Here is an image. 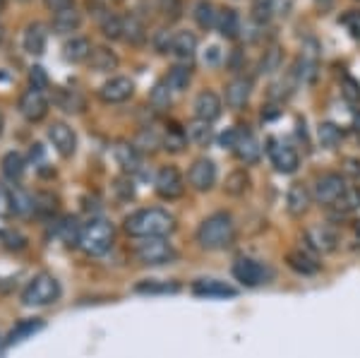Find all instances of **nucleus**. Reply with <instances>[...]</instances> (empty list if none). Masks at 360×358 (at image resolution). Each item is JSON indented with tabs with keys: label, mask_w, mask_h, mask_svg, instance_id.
Segmentation results:
<instances>
[{
	"label": "nucleus",
	"mask_w": 360,
	"mask_h": 358,
	"mask_svg": "<svg viewBox=\"0 0 360 358\" xmlns=\"http://www.w3.org/2000/svg\"><path fill=\"white\" fill-rule=\"evenodd\" d=\"M173 216L159 207L140 209L125 219V231L135 238H163L173 231Z\"/></svg>",
	"instance_id": "nucleus-1"
},
{
	"label": "nucleus",
	"mask_w": 360,
	"mask_h": 358,
	"mask_svg": "<svg viewBox=\"0 0 360 358\" xmlns=\"http://www.w3.org/2000/svg\"><path fill=\"white\" fill-rule=\"evenodd\" d=\"M236 238V224L228 214L216 211V214L207 216L197 229V243L207 251H223Z\"/></svg>",
	"instance_id": "nucleus-2"
},
{
	"label": "nucleus",
	"mask_w": 360,
	"mask_h": 358,
	"mask_svg": "<svg viewBox=\"0 0 360 358\" xmlns=\"http://www.w3.org/2000/svg\"><path fill=\"white\" fill-rule=\"evenodd\" d=\"M113 246V226L103 219H94L82 229L80 248L87 255H103Z\"/></svg>",
	"instance_id": "nucleus-3"
},
{
	"label": "nucleus",
	"mask_w": 360,
	"mask_h": 358,
	"mask_svg": "<svg viewBox=\"0 0 360 358\" xmlns=\"http://www.w3.org/2000/svg\"><path fill=\"white\" fill-rule=\"evenodd\" d=\"M60 298V284L56 276L51 274H39L27 284V289L22 291V303L24 306H51Z\"/></svg>",
	"instance_id": "nucleus-4"
},
{
	"label": "nucleus",
	"mask_w": 360,
	"mask_h": 358,
	"mask_svg": "<svg viewBox=\"0 0 360 358\" xmlns=\"http://www.w3.org/2000/svg\"><path fill=\"white\" fill-rule=\"evenodd\" d=\"M135 258L142 264H166L176 260V251L166 238H142V243L135 246Z\"/></svg>",
	"instance_id": "nucleus-5"
},
{
	"label": "nucleus",
	"mask_w": 360,
	"mask_h": 358,
	"mask_svg": "<svg viewBox=\"0 0 360 358\" xmlns=\"http://www.w3.org/2000/svg\"><path fill=\"white\" fill-rule=\"evenodd\" d=\"M346 188L348 186L346 181H343V176H339V173H324V176H320L317 181H315L313 200H317L320 204H334Z\"/></svg>",
	"instance_id": "nucleus-6"
},
{
	"label": "nucleus",
	"mask_w": 360,
	"mask_h": 358,
	"mask_svg": "<svg viewBox=\"0 0 360 358\" xmlns=\"http://www.w3.org/2000/svg\"><path fill=\"white\" fill-rule=\"evenodd\" d=\"M233 276H236V281H240L243 286H260L269 279L271 272L262 262H257V260L240 258L236 260V264H233Z\"/></svg>",
	"instance_id": "nucleus-7"
},
{
	"label": "nucleus",
	"mask_w": 360,
	"mask_h": 358,
	"mask_svg": "<svg viewBox=\"0 0 360 358\" xmlns=\"http://www.w3.org/2000/svg\"><path fill=\"white\" fill-rule=\"evenodd\" d=\"M154 186H156L159 197L163 200H178L180 195L185 193V181L176 166H163V169H159Z\"/></svg>",
	"instance_id": "nucleus-8"
},
{
	"label": "nucleus",
	"mask_w": 360,
	"mask_h": 358,
	"mask_svg": "<svg viewBox=\"0 0 360 358\" xmlns=\"http://www.w3.org/2000/svg\"><path fill=\"white\" fill-rule=\"evenodd\" d=\"M20 113L27 118V121H31V123H36V121H41L43 116L48 113V99H46V94H43L41 89H27L24 94L20 96Z\"/></svg>",
	"instance_id": "nucleus-9"
},
{
	"label": "nucleus",
	"mask_w": 360,
	"mask_h": 358,
	"mask_svg": "<svg viewBox=\"0 0 360 358\" xmlns=\"http://www.w3.org/2000/svg\"><path fill=\"white\" fill-rule=\"evenodd\" d=\"M269 156H271V164L276 166L279 173H293L300 164V156L298 151L286 142H279V140H269Z\"/></svg>",
	"instance_id": "nucleus-10"
},
{
	"label": "nucleus",
	"mask_w": 360,
	"mask_h": 358,
	"mask_svg": "<svg viewBox=\"0 0 360 358\" xmlns=\"http://www.w3.org/2000/svg\"><path fill=\"white\" fill-rule=\"evenodd\" d=\"M133 94H135V82L130 77H111L99 89L101 101H106V104H123Z\"/></svg>",
	"instance_id": "nucleus-11"
},
{
	"label": "nucleus",
	"mask_w": 360,
	"mask_h": 358,
	"mask_svg": "<svg viewBox=\"0 0 360 358\" xmlns=\"http://www.w3.org/2000/svg\"><path fill=\"white\" fill-rule=\"evenodd\" d=\"M188 181H190V186L195 190H200V193L211 190L216 183V164L211 159H197L188 173Z\"/></svg>",
	"instance_id": "nucleus-12"
},
{
	"label": "nucleus",
	"mask_w": 360,
	"mask_h": 358,
	"mask_svg": "<svg viewBox=\"0 0 360 358\" xmlns=\"http://www.w3.org/2000/svg\"><path fill=\"white\" fill-rule=\"evenodd\" d=\"M305 238H308L310 246L320 253H334L336 248H339V236H336V231L327 224L310 226V229L305 231Z\"/></svg>",
	"instance_id": "nucleus-13"
},
{
	"label": "nucleus",
	"mask_w": 360,
	"mask_h": 358,
	"mask_svg": "<svg viewBox=\"0 0 360 358\" xmlns=\"http://www.w3.org/2000/svg\"><path fill=\"white\" fill-rule=\"evenodd\" d=\"M48 140L53 142V147L60 156H73L75 149H77V137H75L73 128L65 126V123H53L51 128H48Z\"/></svg>",
	"instance_id": "nucleus-14"
},
{
	"label": "nucleus",
	"mask_w": 360,
	"mask_h": 358,
	"mask_svg": "<svg viewBox=\"0 0 360 358\" xmlns=\"http://www.w3.org/2000/svg\"><path fill=\"white\" fill-rule=\"evenodd\" d=\"M233 151H236V156L243 161V164H257L262 147H260L257 137H255L250 130H238V140H236Z\"/></svg>",
	"instance_id": "nucleus-15"
},
{
	"label": "nucleus",
	"mask_w": 360,
	"mask_h": 358,
	"mask_svg": "<svg viewBox=\"0 0 360 358\" xmlns=\"http://www.w3.org/2000/svg\"><path fill=\"white\" fill-rule=\"evenodd\" d=\"M221 99L214 91H200L197 99H195V116H197V121L214 123L221 116Z\"/></svg>",
	"instance_id": "nucleus-16"
},
{
	"label": "nucleus",
	"mask_w": 360,
	"mask_h": 358,
	"mask_svg": "<svg viewBox=\"0 0 360 358\" xmlns=\"http://www.w3.org/2000/svg\"><path fill=\"white\" fill-rule=\"evenodd\" d=\"M310 202H313V193L308 190V186L303 183H293L286 193V209L291 216H303L305 211L310 209Z\"/></svg>",
	"instance_id": "nucleus-17"
},
{
	"label": "nucleus",
	"mask_w": 360,
	"mask_h": 358,
	"mask_svg": "<svg viewBox=\"0 0 360 358\" xmlns=\"http://www.w3.org/2000/svg\"><path fill=\"white\" fill-rule=\"evenodd\" d=\"M193 294L200 298H231L236 296V289L219 279H200L193 284Z\"/></svg>",
	"instance_id": "nucleus-18"
},
{
	"label": "nucleus",
	"mask_w": 360,
	"mask_h": 358,
	"mask_svg": "<svg viewBox=\"0 0 360 358\" xmlns=\"http://www.w3.org/2000/svg\"><path fill=\"white\" fill-rule=\"evenodd\" d=\"M48 43V31L41 22H31L24 29V51L31 53V56H41L46 51Z\"/></svg>",
	"instance_id": "nucleus-19"
},
{
	"label": "nucleus",
	"mask_w": 360,
	"mask_h": 358,
	"mask_svg": "<svg viewBox=\"0 0 360 358\" xmlns=\"http://www.w3.org/2000/svg\"><path fill=\"white\" fill-rule=\"evenodd\" d=\"M253 94V82L248 77H236L226 87V104L231 108H243Z\"/></svg>",
	"instance_id": "nucleus-20"
},
{
	"label": "nucleus",
	"mask_w": 360,
	"mask_h": 358,
	"mask_svg": "<svg viewBox=\"0 0 360 358\" xmlns=\"http://www.w3.org/2000/svg\"><path fill=\"white\" fill-rule=\"evenodd\" d=\"M171 53L180 61H190L197 53V36L193 31H178L171 41Z\"/></svg>",
	"instance_id": "nucleus-21"
},
{
	"label": "nucleus",
	"mask_w": 360,
	"mask_h": 358,
	"mask_svg": "<svg viewBox=\"0 0 360 358\" xmlns=\"http://www.w3.org/2000/svg\"><path fill=\"white\" fill-rule=\"evenodd\" d=\"M286 264L300 276H313L320 272V262H315V258H310L303 251H291L286 255Z\"/></svg>",
	"instance_id": "nucleus-22"
},
{
	"label": "nucleus",
	"mask_w": 360,
	"mask_h": 358,
	"mask_svg": "<svg viewBox=\"0 0 360 358\" xmlns=\"http://www.w3.org/2000/svg\"><path fill=\"white\" fill-rule=\"evenodd\" d=\"M89 65H91V70H96V73H111V70L118 68V56L111 51V48L96 46V48H91Z\"/></svg>",
	"instance_id": "nucleus-23"
},
{
	"label": "nucleus",
	"mask_w": 360,
	"mask_h": 358,
	"mask_svg": "<svg viewBox=\"0 0 360 358\" xmlns=\"http://www.w3.org/2000/svg\"><path fill=\"white\" fill-rule=\"evenodd\" d=\"M253 186V178H250V173L245 169H236L228 173L226 183H223V190H226L231 197H240V195H245Z\"/></svg>",
	"instance_id": "nucleus-24"
},
{
	"label": "nucleus",
	"mask_w": 360,
	"mask_h": 358,
	"mask_svg": "<svg viewBox=\"0 0 360 358\" xmlns=\"http://www.w3.org/2000/svg\"><path fill=\"white\" fill-rule=\"evenodd\" d=\"M80 24H82V15L75 8L56 13V17H53V31H56V34H70V31H77Z\"/></svg>",
	"instance_id": "nucleus-25"
},
{
	"label": "nucleus",
	"mask_w": 360,
	"mask_h": 358,
	"mask_svg": "<svg viewBox=\"0 0 360 358\" xmlns=\"http://www.w3.org/2000/svg\"><path fill=\"white\" fill-rule=\"evenodd\" d=\"M63 56H65V61H73V63L89 61V56H91V43H89V39H82V36H77V39L68 41L63 46Z\"/></svg>",
	"instance_id": "nucleus-26"
},
{
	"label": "nucleus",
	"mask_w": 360,
	"mask_h": 358,
	"mask_svg": "<svg viewBox=\"0 0 360 358\" xmlns=\"http://www.w3.org/2000/svg\"><path fill=\"white\" fill-rule=\"evenodd\" d=\"M24 156L20 154V151H8V154L3 156V176L8 178V181H20L22 176H24Z\"/></svg>",
	"instance_id": "nucleus-27"
},
{
	"label": "nucleus",
	"mask_w": 360,
	"mask_h": 358,
	"mask_svg": "<svg viewBox=\"0 0 360 358\" xmlns=\"http://www.w3.org/2000/svg\"><path fill=\"white\" fill-rule=\"evenodd\" d=\"M216 27H219L221 36H226V39H236L238 31H240V17L236 10L226 8L219 13V20H216Z\"/></svg>",
	"instance_id": "nucleus-28"
},
{
	"label": "nucleus",
	"mask_w": 360,
	"mask_h": 358,
	"mask_svg": "<svg viewBox=\"0 0 360 358\" xmlns=\"http://www.w3.org/2000/svg\"><path fill=\"white\" fill-rule=\"evenodd\" d=\"M116 159L120 164L123 171H137L142 159H140V151L135 144H118L116 147Z\"/></svg>",
	"instance_id": "nucleus-29"
},
{
	"label": "nucleus",
	"mask_w": 360,
	"mask_h": 358,
	"mask_svg": "<svg viewBox=\"0 0 360 358\" xmlns=\"http://www.w3.org/2000/svg\"><path fill=\"white\" fill-rule=\"evenodd\" d=\"M195 20H197V24L202 27V29H211V27H216L219 13H216L214 3H209V0H200V3L195 5Z\"/></svg>",
	"instance_id": "nucleus-30"
},
{
	"label": "nucleus",
	"mask_w": 360,
	"mask_h": 358,
	"mask_svg": "<svg viewBox=\"0 0 360 358\" xmlns=\"http://www.w3.org/2000/svg\"><path fill=\"white\" fill-rule=\"evenodd\" d=\"M144 36H147V31H144V24L135 17V15H128V17H123V39H128L130 43H142L144 41Z\"/></svg>",
	"instance_id": "nucleus-31"
},
{
	"label": "nucleus",
	"mask_w": 360,
	"mask_h": 358,
	"mask_svg": "<svg viewBox=\"0 0 360 358\" xmlns=\"http://www.w3.org/2000/svg\"><path fill=\"white\" fill-rule=\"evenodd\" d=\"M341 137H343V133L336 123H322L317 128V140L322 147H327V149H334L336 144L341 142Z\"/></svg>",
	"instance_id": "nucleus-32"
},
{
	"label": "nucleus",
	"mask_w": 360,
	"mask_h": 358,
	"mask_svg": "<svg viewBox=\"0 0 360 358\" xmlns=\"http://www.w3.org/2000/svg\"><path fill=\"white\" fill-rule=\"evenodd\" d=\"M293 75H296L298 82H313L315 75H317V61H315V56H300V61L296 65V70H293Z\"/></svg>",
	"instance_id": "nucleus-33"
},
{
	"label": "nucleus",
	"mask_w": 360,
	"mask_h": 358,
	"mask_svg": "<svg viewBox=\"0 0 360 358\" xmlns=\"http://www.w3.org/2000/svg\"><path fill=\"white\" fill-rule=\"evenodd\" d=\"M43 327L41 320H22V322L17 325V327L13 329V332L8 334V344H17V341L27 339L29 334L39 332V329Z\"/></svg>",
	"instance_id": "nucleus-34"
},
{
	"label": "nucleus",
	"mask_w": 360,
	"mask_h": 358,
	"mask_svg": "<svg viewBox=\"0 0 360 358\" xmlns=\"http://www.w3.org/2000/svg\"><path fill=\"white\" fill-rule=\"evenodd\" d=\"M334 207L341 211V214H351V211L360 209V188H346L343 195L334 202Z\"/></svg>",
	"instance_id": "nucleus-35"
},
{
	"label": "nucleus",
	"mask_w": 360,
	"mask_h": 358,
	"mask_svg": "<svg viewBox=\"0 0 360 358\" xmlns=\"http://www.w3.org/2000/svg\"><path fill=\"white\" fill-rule=\"evenodd\" d=\"M188 137L193 140L195 144H200V147H207V144L211 142V123L195 121L193 126L188 128Z\"/></svg>",
	"instance_id": "nucleus-36"
},
{
	"label": "nucleus",
	"mask_w": 360,
	"mask_h": 358,
	"mask_svg": "<svg viewBox=\"0 0 360 358\" xmlns=\"http://www.w3.org/2000/svg\"><path fill=\"white\" fill-rule=\"evenodd\" d=\"M166 84L171 87L173 91L188 89V84H190V70L183 68V65H176V68H171V70H168Z\"/></svg>",
	"instance_id": "nucleus-37"
},
{
	"label": "nucleus",
	"mask_w": 360,
	"mask_h": 358,
	"mask_svg": "<svg viewBox=\"0 0 360 358\" xmlns=\"http://www.w3.org/2000/svg\"><path fill=\"white\" fill-rule=\"evenodd\" d=\"M149 101L154 108H168V104H171V87H168L166 82H156L154 89H151L149 94Z\"/></svg>",
	"instance_id": "nucleus-38"
},
{
	"label": "nucleus",
	"mask_w": 360,
	"mask_h": 358,
	"mask_svg": "<svg viewBox=\"0 0 360 358\" xmlns=\"http://www.w3.org/2000/svg\"><path fill=\"white\" fill-rule=\"evenodd\" d=\"M13 209L17 211V214H29V211L36 209V200L31 197L29 193H24V190H15L13 193Z\"/></svg>",
	"instance_id": "nucleus-39"
},
{
	"label": "nucleus",
	"mask_w": 360,
	"mask_h": 358,
	"mask_svg": "<svg viewBox=\"0 0 360 358\" xmlns=\"http://www.w3.org/2000/svg\"><path fill=\"white\" fill-rule=\"evenodd\" d=\"M279 65H281V48L271 46L269 51H264V56H262L260 73L269 75V73H274V70H279Z\"/></svg>",
	"instance_id": "nucleus-40"
},
{
	"label": "nucleus",
	"mask_w": 360,
	"mask_h": 358,
	"mask_svg": "<svg viewBox=\"0 0 360 358\" xmlns=\"http://www.w3.org/2000/svg\"><path fill=\"white\" fill-rule=\"evenodd\" d=\"M274 15V0H255L253 3V17L257 24H267Z\"/></svg>",
	"instance_id": "nucleus-41"
},
{
	"label": "nucleus",
	"mask_w": 360,
	"mask_h": 358,
	"mask_svg": "<svg viewBox=\"0 0 360 358\" xmlns=\"http://www.w3.org/2000/svg\"><path fill=\"white\" fill-rule=\"evenodd\" d=\"M101 29H103V34H106L108 39H120V36H123V17L108 13L101 22Z\"/></svg>",
	"instance_id": "nucleus-42"
},
{
	"label": "nucleus",
	"mask_w": 360,
	"mask_h": 358,
	"mask_svg": "<svg viewBox=\"0 0 360 358\" xmlns=\"http://www.w3.org/2000/svg\"><path fill=\"white\" fill-rule=\"evenodd\" d=\"M137 294H168V291H178L176 284H159V281H142L135 286Z\"/></svg>",
	"instance_id": "nucleus-43"
},
{
	"label": "nucleus",
	"mask_w": 360,
	"mask_h": 358,
	"mask_svg": "<svg viewBox=\"0 0 360 358\" xmlns=\"http://www.w3.org/2000/svg\"><path fill=\"white\" fill-rule=\"evenodd\" d=\"M341 22H343V27L351 31L353 39H360V13H358V10H351V13H346Z\"/></svg>",
	"instance_id": "nucleus-44"
},
{
	"label": "nucleus",
	"mask_w": 360,
	"mask_h": 358,
	"mask_svg": "<svg viewBox=\"0 0 360 358\" xmlns=\"http://www.w3.org/2000/svg\"><path fill=\"white\" fill-rule=\"evenodd\" d=\"M163 144H166V149H171V151H180L185 147V135L180 133V130H168Z\"/></svg>",
	"instance_id": "nucleus-45"
},
{
	"label": "nucleus",
	"mask_w": 360,
	"mask_h": 358,
	"mask_svg": "<svg viewBox=\"0 0 360 358\" xmlns=\"http://www.w3.org/2000/svg\"><path fill=\"white\" fill-rule=\"evenodd\" d=\"M29 80H31V87H34V89H46L48 87V75L43 73V68L41 65H34V68L29 70Z\"/></svg>",
	"instance_id": "nucleus-46"
},
{
	"label": "nucleus",
	"mask_w": 360,
	"mask_h": 358,
	"mask_svg": "<svg viewBox=\"0 0 360 358\" xmlns=\"http://www.w3.org/2000/svg\"><path fill=\"white\" fill-rule=\"evenodd\" d=\"M159 8L168 20H178L183 5H180V0H159Z\"/></svg>",
	"instance_id": "nucleus-47"
},
{
	"label": "nucleus",
	"mask_w": 360,
	"mask_h": 358,
	"mask_svg": "<svg viewBox=\"0 0 360 358\" xmlns=\"http://www.w3.org/2000/svg\"><path fill=\"white\" fill-rule=\"evenodd\" d=\"M13 214V193L0 183V216Z\"/></svg>",
	"instance_id": "nucleus-48"
},
{
	"label": "nucleus",
	"mask_w": 360,
	"mask_h": 358,
	"mask_svg": "<svg viewBox=\"0 0 360 358\" xmlns=\"http://www.w3.org/2000/svg\"><path fill=\"white\" fill-rule=\"evenodd\" d=\"M221 58H223L221 48L219 46H209L204 51V56H202V61H204V65H209V68H216V65L221 63Z\"/></svg>",
	"instance_id": "nucleus-49"
},
{
	"label": "nucleus",
	"mask_w": 360,
	"mask_h": 358,
	"mask_svg": "<svg viewBox=\"0 0 360 358\" xmlns=\"http://www.w3.org/2000/svg\"><path fill=\"white\" fill-rule=\"evenodd\" d=\"M113 188H116V193H118L123 200H130V197H133V195H135L133 181H128V178H118L116 186H113Z\"/></svg>",
	"instance_id": "nucleus-50"
},
{
	"label": "nucleus",
	"mask_w": 360,
	"mask_h": 358,
	"mask_svg": "<svg viewBox=\"0 0 360 358\" xmlns=\"http://www.w3.org/2000/svg\"><path fill=\"white\" fill-rule=\"evenodd\" d=\"M343 94H346L348 101H358L360 99V87L353 82V80H343Z\"/></svg>",
	"instance_id": "nucleus-51"
},
{
	"label": "nucleus",
	"mask_w": 360,
	"mask_h": 358,
	"mask_svg": "<svg viewBox=\"0 0 360 358\" xmlns=\"http://www.w3.org/2000/svg\"><path fill=\"white\" fill-rule=\"evenodd\" d=\"M46 8L53 13H63L68 8H75V0H46Z\"/></svg>",
	"instance_id": "nucleus-52"
},
{
	"label": "nucleus",
	"mask_w": 360,
	"mask_h": 358,
	"mask_svg": "<svg viewBox=\"0 0 360 358\" xmlns=\"http://www.w3.org/2000/svg\"><path fill=\"white\" fill-rule=\"evenodd\" d=\"M236 140H238V130H228V133H223L221 135V147L223 149H233L236 147Z\"/></svg>",
	"instance_id": "nucleus-53"
},
{
	"label": "nucleus",
	"mask_w": 360,
	"mask_h": 358,
	"mask_svg": "<svg viewBox=\"0 0 360 358\" xmlns=\"http://www.w3.org/2000/svg\"><path fill=\"white\" fill-rule=\"evenodd\" d=\"M3 238L8 241V248H24V238L20 236V233H3Z\"/></svg>",
	"instance_id": "nucleus-54"
},
{
	"label": "nucleus",
	"mask_w": 360,
	"mask_h": 358,
	"mask_svg": "<svg viewBox=\"0 0 360 358\" xmlns=\"http://www.w3.org/2000/svg\"><path fill=\"white\" fill-rule=\"evenodd\" d=\"M171 41H173V39H168L166 31H161V34L156 36V48H159L161 53H168V48H171Z\"/></svg>",
	"instance_id": "nucleus-55"
},
{
	"label": "nucleus",
	"mask_w": 360,
	"mask_h": 358,
	"mask_svg": "<svg viewBox=\"0 0 360 358\" xmlns=\"http://www.w3.org/2000/svg\"><path fill=\"white\" fill-rule=\"evenodd\" d=\"M353 128H356V133L360 135V116L356 118V123H353Z\"/></svg>",
	"instance_id": "nucleus-56"
},
{
	"label": "nucleus",
	"mask_w": 360,
	"mask_h": 358,
	"mask_svg": "<svg viewBox=\"0 0 360 358\" xmlns=\"http://www.w3.org/2000/svg\"><path fill=\"white\" fill-rule=\"evenodd\" d=\"M5 3H8V0H0V13L5 10Z\"/></svg>",
	"instance_id": "nucleus-57"
},
{
	"label": "nucleus",
	"mask_w": 360,
	"mask_h": 358,
	"mask_svg": "<svg viewBox=\"0 0 360 358\" xmlns=\"http://www.w3.org/2000/svg\"><path fill=\"white\" fill-rule=\"evenodd\" d=\"M3 34H5V29H3V24H0V41H3Z\"/></svg>",
	"instance_id": "nucleus-58"
},
{
	"label": "nucleus",
	"mask_w": 360,
	"mask_h": 358,
	"mask_svg": "<svg viewBox=\"0 0 360 358\" xmlns=\"http://www.w3.org/2000/svg\"><path fill=\"white\" fill-rule=\"evenodd\" d=\"M0 133H3V116H0Z\"/></svg>",
	"instance_id": "nucleus-59"
},
{
	"label": "nucleus",
	"mask_w": 360,
	"mask_h": 358,
	"mask_svg": "<svg viewBox=\"0 0 360 358\" xmlns=\"http://www.w3.org/2000/svg\"><path fill=\"white\" fill-rule=\"evenodd\" d=\"M22 3H27V0H22Z\"/></svg>",
	"instance_id": "nucleus-60"
},
{
	"label": "nucleus",
	"mask_w": 360,
	"mask_h": 358,
	"mask_svg": "<svg viewBox=\"0 0 360 358\" xmlns=\"http://www.w3.org/2000/svg\"><path fill=\"white\" fill-rule=\"evenodd\" d=\"M358 229H360V224H358Z\"/></svg>",
	"instance_id": "nucleus-61"
}]
</instances>
